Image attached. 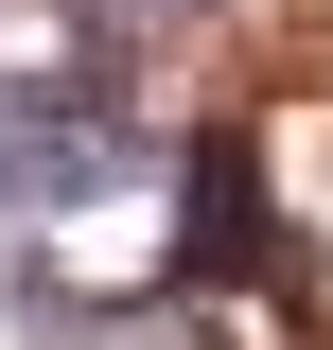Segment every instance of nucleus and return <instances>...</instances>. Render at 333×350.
Instances as JSON below:
<instances>
[{
  "label": "nucleus",
  "instance_id": "7ed1b4c3",
  "mask_svg": "<svg viewBox=\"0 0 333 350\" xmlns=\"http://www.w3.org/2000/svg\"><path fill=\"white\" fill-rule=\"evenodd\" d=\"M175 18H210V0H175Z\"/></svg>",
  "mask_w": 333,
  "mask_h": 350
},
{
  "label": "nucleus",
  "instance_id": "f257e3e1",
  "mask_svg": "<svg viewBox=\"0 0 333 350\" xmlns=\"http://www.w3.org/2000/svg\"><path fill=\"white\" fill-rule=\"evenodd\" d=\"M106 175H140V123L106 70H0V211H88Z\"/></svg>",
  "mask_w": 333,
  "mask_h": 350
},
{
  "label": "nucleus",
  "instance_id": "f03ea898",
  "mask_svg": "<svg viewBox=\"0 0 333 350\" xmlns=\"http://www.w3.org/2000/svg\"><path fill=\"white\" fill-rule=\"evenodd\" d=\"M263 175H246V123H193L175 140V298H228V280H263Z\"/></svg>",
  "mask_w": 333,
  "mask_h": 350
}]
</instances>
